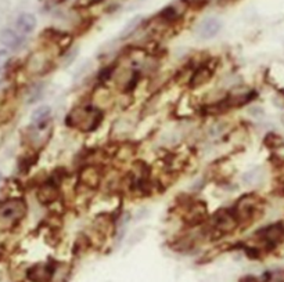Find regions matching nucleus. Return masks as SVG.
Listing matches in <instances>:
<instances>
[{"label":"nucleus","mask_w":284,"mask_h":282,"mask_svg":"<svg viewBox=\"0 0 284 282\" xmlns=\"http://www.w3.org/2000/svg\"><path fill=\"white\" fill-rule=\"evenodd\" d=\"M103 120V114L99 108L93 106L79 107L74 111L73 114L68 115L67 123L73 127L83 130V132H92Z\"/></svg>","instance_id":"nucleus-1"},{"label":"nucleus","mask_w":284,"mask_h":282,"mask_svg":"<svg viewBox=\"0 0 284 282\" xmlns=\"http://www.w3.org/2000/svg\"><path fill=\"white\" fill-rule=\"evenodd\" d=\"M60 264L61 263H57L54 260L40 262V263L31 266L27 270L25 277L29 282H53Z\"/></svg>","instance_id":"nucleus-2"},{"label":"nucleus","mask_w":284,"mask_h":282,"mask_svg":"<svg viewBox=\"0 0 284 282\" xmlns=\"http://www.w3.org/2000/svg\"><path fill=\"white\" fill-rule=\"evenodd\" d=\"M256 206H258V203H256L255 196L244 195L237 201V203L231 209V212H233V215L236 216L239 224H241V223H250V221L254 220Z\"/></svg>","instance_id":"nucleus-3"},{"label":"nucleus","mask_w":284,"mask_h":282,"mask_svg":"<svg viewBox=\"0 0 284 282\" xmlns=\"http://www.w3.org/2000/svg\"><path fill=\"white\" fill-rule=\"evenodd\" d=\"M27 213V205L22 199H9L0 203V220L15 223L21 220Z\"/></svg>","instance_id":"nucleus-4"},{"label":"nucleus","mask_w":284,"mask_h":282,"mask_svg":"<svg viewBox=\"0 0 284 282\" xmlns=\"http://www.w3.org/2000/svg\"><path fill=\"white\" fill-rule=\"evenodd\" d=\"M258 238L266 248H275L276 245L281 242L284 238V225L277 223V224H270L265 228L259 229Z\"/></svg>","instance_id":"nucleus-5"},{"label":"nucleus","mask_w":284,"mask_h":282,"mask_svg":"<svg viewBox=\"0 0 284 282\" xmlns=\"http://www.w3.org/2000/svg\"><path fill=\"white\" fill-rule=\"evenodd\" d=\"M214 227L218 231H221L222 234H229L236 227H239V221L231 211H221L215 216Z\"/></svg>","instance_id":"nucleus-6"},{"label":"nucleus","mask_w":284,"mask_h":282,"mask_svg":"<svg viewBox=\"0 0 284 282\" xmlns=\"http://www.w3.org/2000/svg\"><path fill=\"white\" fill-rule=\"evenodd\" d=\"M222 22L215 17H209V18L204 19L201 24L198 25L197 34L201 39H211L217 36L218 32L221 31Z\"/></svg>","instance_id":"nucleus-7"},{"label":"nucleus","mask_w":284,"mask_h":282,"mask_svg":"<svg viewBox=\"0 0 284 282\" xmlns=\"http://www.w3.org/2000/svg\"><path fill=\"white\" fill-rule=\"evenodd\" d=\"M214 76V69L209 68V65H201L196 71L193 72L192 79H190V86L192 87H201L207 85Z\"/></svg>","instance_id":"nucleus-8"},{"label":"nucleus","mask_w":284,"mask_h":282,"mask_svg":"<svg viewBox=\"0 0 284 282\" xmlns=\"http://www.w3.org/2000/svg\"><path fill=\"white\" fill-rule=\"evenodd\" d=\"M58 195H60V191H58L57 186L52 182L44 183L38 191V199L40 203H53L58 199Z\"/></svg>","instance_id":"nucleus-9"},{"label":"nucleus","mask_w":284,"mask_h":282,"mask_svg":"<svg viewBox=\"0 0 284 282\" xmlns=\"http://www.w3.org/2000/svg\"><path fill=\"white\" fill-rule=\"evenodd\" d=\"M0 43L5 47L18 48L22 44V39L11 29H2L0 31Z\"/></svg>","instance_id":"nucleus-10"},{"label":"nucleus","mask_w":284,"mask_h":282,"mask_svg":"<svg viewBox=\"0 0 284 282\" xmlns=\"http://www.w3.org/2000/svg\"><path fill=\"white\" fill-rule=\"evenodd\" d=\"M50 114H52V108L49 106L39 107V108H36V110L32 112V115H31V120H32V123H34L38 129L42 130L44 124L48 123Z\"/></svg>","instance_id":"nucleus-11"},{"label":"nucleus","mask_w":284,"mask_h":282,"mask_svg":"<svg viewBox=\"0 0 284 282\" xmlns=\"http://www.w3.org/2000/svg\"><path fill=\"white\" fill-rule=\"evenodd\" d=\"M36 27V18L31 13H24L17 19V28L21 34H31Z\"/></svg>","instance_id":"nucleus-12"},{"label":"nucleus","mask_w":284,"mask_h":282,"mask_svg":"<svg viewBox=\"0 0 284 282\" xmlns=\"http://www.w3.org/2000/svg\"><path fill=\"white\" fill-rule=\"evenodd\" d=\"M100 182V174L93 168H87L81 173V183L87 187H97Z\"/></svg>","instance_id":"nucleus-13"},{"label":"nucleus","mask_w":284,"mask_h":282,"mask_svg":"<svg viewBox=\"0 0 284 282\" xmlns=\"http://www.w3.org/2000/svg\"><path fill=\"white\" fill-rule=\"evenodd\" d=\"M141 24V15H136L133 18L130 19L129 22L125 25V28L122 29V32H121V38H128L130 35L133 34L136 31V28Z\"/></svg>","instance_id":"nucleus-14"},{"label":"nucleus","mask_w":284,"mask_h":282,"mask_svg":"<svg viewBox=\"0 0 284 282\" xmlns=\"http://www.w3.org/2000/svg\"><path fill=\"white\" fill-rule=\"evenodd\" d=\"M239 282H259V278L254 277V275H244L239 279Z\"/></svg>","instance_id":"nucleus-15"},{"label":"nucleus","mask_w":284,"mask_h":282,"mask_svg":"<svg viewBox=\"0 0 284 282\" xmlns=\"http://www.w3.org/2000/svg\"><path fill=\"white\" fill-rule=\"evenodd\" d=\"M9 57V53H7V50H0V65L5 62V60H7Z\"/></svg>","instance_id":"nucleus-16"},{"label":"nucleus","mask_w":284,"mask_h":282,"mask_svg":"<svg viewBox=\"0 0 284 282\" xmlns=\"http://www.w3.org/2000/svg\"><path fill=\"white\" fill-rule=\"evenodd\" d=\"M99 2H101V0H90V2H89V5H93V3H99Z\"/></svg>","instance_id":"nucleus-17"},{"label":"nucleus","mask_w":284,"mask_h":282,"mask_svg":"<svg viewBox=\"0 0 284 282\" xmlns=\"http://www.w3.org/2000/svg\"><path fill=\"white\" fill-rule=\"evenodd\" d=\"M281 120H283V124H284V116H283V119H281Z\"/></svg>","instance_id":"nucleus-18"}]
</instances>
